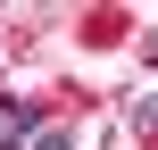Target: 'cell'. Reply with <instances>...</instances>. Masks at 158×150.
I'll use <instances>...</instances> for the list:
<instances>
[{
	"mask_svg": "<svg viewBox=\"0 0 158 150\" xmlns=\"http://www.w3.org/2000/svg\"><path fill=\"white\" fill-rule=\"evenodd\" d=\"M33 134H42L33 109H0V150H33Z\"/></svg>",
	"mask_w": 158,
	"mask_h": 150,
	"instance_id": "1",
	"label": "cell"
},
{
	"mask_svg": "<svg viewBox=\"0 0 158 150\" xmlns=\"http://www.w3.org/2000/svg\"><path fill=\"white\" fill-rule=\"evenodd\" d=\"M33 150H75V134H67V125H42V134H33Z\"/></svg>",
	"mask_w": 158,
	"mask_h": 150,
	"instance_id": "2",
	"label": "cell"
}]
</instances>
